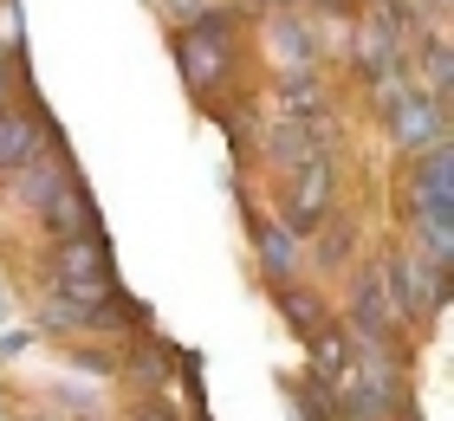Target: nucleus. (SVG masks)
Wrapping results in <instances>:
<instances>
[{
    "mask_svg": "<svg viewBox=\"0 0 454 421\" xmlns=\"http://www.w3.org/2000/svg\"><path fill=\"white\" fill-rule=\"evenodd\" d=\"M403 214L409 221H454V182H448V143H428L409 162V188H403Z\"/></svg>",
    "mask_w": 454,
    "mask_h": 421,
    "instance_id": "nucleus-3",
    "label": "nucleus"
},
{
    "mask_svg": "<svg viewBox=\"0 0 454 421\" xmlns=\"http://www.w3.org/2000/svg\"><path fill=\"white\" fill-rule=\"evenodd\" d=\"M0 318H7V299H0Z\"/></svg>",
    "mask_w": 454,
    "mask_h": 421,
    "instance_id": "nucleus-16",
    "label": "nucleus"
},
{
    "mask_svg": "<svg viewBox=\"0 0 454 421\" xmlns=\"http://www.w3.org/2000/svg\"><path fill=\"white\" fill-rule=\"evenodd\" d=\"M254 240H260V272H266L273 285H293L299 272H305V253H299L305 240H299L286 221H254Z\"/></svg>",
    "mask_w": 454,
    "mask_h": 421,
    "instance_id": "nucleus-6",
    "label": "nucleus"
},
{
    "mask_svg": "<svg viewBox=\"0 0 454 421\" xmlns=\"http://www.w3.org/2000/svg\"><path fill=\"white\" fill-rule=\"evenodd\" d=\"M137 421H176V415H169V402H162V395H156V402L143 395V402H137Z\"/></svg>",
    "mask_w": 454,
    "mask_h": 421,
    "instance_id": "nucleus-14",
    "label": "nucleus"
},
{
    "mask_svg": "<svg viewBox=\"0 0 454 421\" xmlns=\"http://www.w3.org/2000/svg\"><path fill=\"white\" fill-rule=\"evenodd\" d=\"M85 421H98V415H85Z\"/></svg>",
    "mask_w": 454,
    "mask_h": 421,
    "instance_id": "nucleus-19",
    "label": "nucleus"
},
{
    "mask_svg": "<svg viewBox=\"0 0 454 421\" xmlns=\"http://www.w3.org/2000/svg\"><path fill=\"white\" fill-rule=\"evenodd\" d=\"M344 370H350V344H344V331L325 324L312 337V376H318V383H344Z\"/></svg>",
    "mask_w": 454,
    "mask_h": 421,
    "instance_id": "nucleus-9",
    "label": "nucleus"
},
{
    "mask_svg": "<svg viewBox=\"0 0 454 421\" xmlns=\"http://www.w3.org/2000/svg\"><path fill=\"white\" fill-rule=\"evenodd\" d=\"M377 279H383L389 311H396L403 324H409V318H428V311L448 305V272H435L416 246H396V253L377 266Z\"/></svg>",
    "mask_w": 454,
    "mask_h": 421,
    "instance_id": "nucleus-1",
    "label": "nucleus"
},
{
    "mask_svg": "<svg viewBox=\"0 0 454 421\" xmlns=\"http://www.w3.org/2000/svg\"><path fill=\"white\" fill-rule=\"evenodd\" d=\"M428 7H448V0H428Z\"/></svg>",
    "mask_w": 454,
    "mask_h": 421,
    "instance_id": "nucleus-17",
    "label": "nucleus"
},
{
    "mask_svg": "<svg viewBox=\"0 0 454 421\" xmlns=\"http://www.w3.org/2000/svg\"><path fill=\"white\" fill-rule=\"evenodd\" d=\"M350 240H357V227H350V221H332V234H325V253H318V260H325V266H344V260H350Z\"/></svg>",
    "mask_w": 454,
    "mask_h": 421,
    "instance_id": "nucleus-10",
    "label": "nucleus"
},
{
    "mask_svg": "<svg viewBox=\"0 0 454 421\" xmlns=\"http://www.w3.org/2000/svg\"><path fill=\"white\" fill-rule=\"evenodd\" d=\"M332 195H338L332 162H325V156H305V168L293 175V188H286V227H293L299 240L318 234V227L332 221Z\"/></svg>",
    "mask_w": 454,
    "mask_h": 421,
    "instance_id": "nucleus-4",
    "label": "nucleus"
},
{
    "mask_svg": "<svg viewBox=\"0 0 454 421\" xmlns=\"http://www.w3.org/2000/svg\"><path fill=\"white\" fill-rule=\"evenodd\" d=\"M299 421H344V409H338L325 389H305V395H299Z\"/></svg>",
    "mask_w": 454,
    "mask_h": 421,
    "instance_id": "nucleus-11",
    "label": "nucleus"
},
{
    "mask_svg": "<svg viewBox=\"0 0 454 421\" xmlns=\"http://www.w3.org/2000/svg\"><path fill=\"white\" fill-rule=\"evenodd\" d=\"M325 7H344V0H325Z\"/></svg>",
    "mask_w": 454,
    "mask_h": 421,
    "instance_id": "nucleus-18",
    "label": "nucleus"
},
{
    "mask_svg": "<svg viewBox=\"0 0 454 421\" xmlns=\"http://www.w3.org/2000/svg\"><path fill=\"white\" fill-rule=\"evenodd\" d=\"M0 104H7V58H0Z\"/></svg>",
    "mask_w": 454,
    "mask_h": 421,
    "instance_id": "nucleus-15",
    "label": "nucleus"
},
{
    "mask_svg": "<svg viewBox=\"0 0 454 421\" xmlns=\"http://www.w3.org/2000/svg\"><path fill=\"white\" fill-rule=\"evenodd\" d=\"M273 292H279L286 324H293V331H305V337H318V331H325V299H318V292H305L299 279H293V285H273Z\"/></svg>",
    "mask_w": 454,
    "mask_h": 421,
    "instance_id": "nucleus-8",
    "label": "nucleus"
},
{
    "mask_svg": "<svg viewBox=\"0 0 454 421\" xmlns=\"http://www.w3.org/2000/svg\"><path fill=\"white\" fill-rule=\"evenodd\" d=\"M176 58H182V78H189L195 91H215V84L227 78V66H234V27H227L221 13H215V19H201V27L182 33Z\"/></svg>",
    "mask_w": 454,
    "mask_h": 421,
    "instance_id": "nucleus-2",
    "label": "nucleus"
},
{
    "mask_svg": "<svg viewBox=\"0 0 454 421\" xmlns=\"http://www.w3.org/2000/svg\"><path fill=\"white\" fill-rule=\"evenodd\" d=\"M428 78H435V97H448V39H428Z\"/></svg>",
    "mask_w": 454,
    "mask_h": 421,
    "instance_id": "nucleus-12",
    "label": "nucleus"
},
{
    "mask_svg": "<svg viewBox=\"0 0 454 421\" xmlns=\"http://www.w3.org/2000/svg\"><path fill=\"white\" fill-rule=\"evenodd\" d=\"M33 156H39V123L27 111H7V104H0V175H20Z\"/></svg>",
    "mask_w": 454,
    "mask_h": 421,
    "instance_id": "nucleus-7",
    "label": "nucleus"
},
{
    "mask_svg": "<svg viewBox=\"0 0 454 421\" xmlns=\"http://www.w3.org/2000/svg\"><path fill=\"white\" fill-rule=\"evenodd\" d=\"M0 39H7L0 52H20V7L13 0H0Z\"/></svg>",
    "mask_w": 454,
    "mask_h": 421,
    "instance_id": "nucleus-13",
    "label": "nucleus"
},
{
    "mask_svg": "<svg viewBox=\"0 0 454 421\" xmlns=\"http://www.w3.org/2000/svg\"><path fill=\"white\" fill-rule=\"evenodd\" d=\"M377 111L389 123V136L403 143V150H428V143H442V97H422V91H389L377 97Z\"/></svg>",
    "mask_w": 454,
    "mask_h": 421,
    "instance_id": "nucleus-5",
    "label": "nucleus"
}]
</instances>
